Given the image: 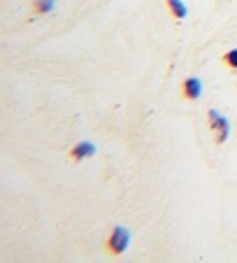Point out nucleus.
<instances>
[{
  "instance_id": "f03ea898",
  "label": "nucleus",
  "mask_w": 237,
  "mask_h": 263,
  "mask_svg": "<svg viewBox=\"0 0 237 263\" xmlns=\"http://www.w3.org/2000/svg\"><path fill=\"white\" fill-rule=\"evenodd\" d=\"M207 119H209V128L216 133V142L219 144L228 142V138H230V119L214 107L207 112Z\"/></svg>"
},
{
  "instance_id": "39448f33",
  "label": "nucleus",
  "mask_w": 237,
  "mask_h": 263,
  "mask_svg": "<svg viewBox=\"0 0 237 263\" xmlns=\"http://www.w3.org/2000/svg\"><path fill=\"white\" fill-rule=\"evenodd\" d=\"M165 3H168V10L172 12V16L177 21H184L188 16V7L184 0H165Z\"/></svg>"
},
{
  "instance_id": "423d86ee",
  "label": "nucleus",
  "mask_w": 237,
  "mask_h": 263,
  "mask_svg": "<svg viewBox=\"0 0 237 263\" xmlns=\"http://www.w3.org/2000/svg\"><path fill=\"white\" fill-rule=\"evenodd\" d=\"M37 14H51L56 10V0H33Z\"/></svg>"
},
{
  "instance_id": "0eeeda50",
  "label": "nucleus",
  "mask_w": 237,
  "mask_h": 263,
  "mask_svg": "<svg viewBox=\"0 0 237 263\" xmlns=\"http://www.w3.org/2000/svg\"><path fill=\"white\" fill-rule=\"evenodd\" d=\"M226 65L228 68H232V70H237V47L226 54Z\"/></svg>"
},
{
  "instance_id": "7ed1b4c3",
  "label": "nucleus",
  "mask_w": 237,
  "mask_h": 263,
  "mask_svg": "<svg viewBox=\"0 0 237 263\" xmlns=\"http://www.w3.org/2000/svg\"><path fill=\"white\" fill-rule=\"evenodd\" d=\"M182 91H184V98L186 100H198L200 96H203L205 84H203L200 77H188V80L182 84Z\"/></svg>"
},
{
  "instance_id": "20e7f679",
  "label": "nucleus",
  "mask_w": 237,
  "mask_h": 263,
  "mask_svg": "<svg viewBox=\"0 0 237 263\" xmlns=\"http://www.w3.org/2000/svg\"><path fill=\"white\" fill-rule=\"evenodd\" d=\"M95 152H98V147H95L91 140H82V142H77L72 147V159L74 161H86V159H91V156H95Z\"/></svg>"
},
{
  "instance_id": "f257e3e1",
  "label": "nucleus",
  "mask_w": 237,
  "mask_h": 263,
  "mask_svg": "<svg viewBox=\"0 0 237 263\" xmlns=\"http://www.w3.org/2000/svg\"><path fill=\"white\" fill-rule=\"evenodd\" d=\"M130 240H133L130 229H126V226H114L112 233H109V238H107V249L112 254H116V256H121V254L128 252Z\"/></svg>"
}]
</instances>
